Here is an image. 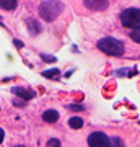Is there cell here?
I'll return each mask as SVG.
<instances>
[{"instance_id":"obj_1","label":"cell","mask_w":140,"mask_h":147,"mask_svg":"<svg viewBox=\"0 0 140 147\" xmlns=\"http://www.w3.org/2000/svg\"><path fill=\"white\" fill-rule=\"evenodd\" d=\"M39 16H41L44 21H54L60 13L64 11V3L59 2V0H46L39 5Z\"/></svg>"},{"instance_id":"obj_2","label":"cell","mask_w":140,"mask_h":147,"mask_svg":"<svg viewBox=\"0 0 140 147\" xmlns=\"http://www.w3.org/2000/svg\"><path fill=\"white\" fill-rule=\"evenodd\" d=\"M96 46L101 53L114 56V57H121L124 54V44H122V41L116 39V38H103V39L98 41Z\"/></svg>"},{"instance_id":"obj_3","label":"cell","mask_w":140,"mask_h":147,"mask_svg":"<svg viewBox=\"0 0 140 147\" xmlns=\"http://www.w3.org/2000/svg\"><path fill=\"white\" fill-rule=\"evenodd\" d=\"M121 21L125 28H139L140 25V11L139 8H127L121 13Z\"/></svg>"},{"instance_id":"obj_4","label":"cell","mask_w":140,"mask_h":147,"mask_svg":"<svg viewBox=\"0 0 140 147\" xmlns=\"http://www.w3.org/2000/svg\"><path fill=\"white\" fill-rule=\"evenodd\" d=\"M88 146L91 147H106L111 146L109 142V137L104 134V132H91L88 136Z\"/></svg>"},{"instance_id":"obj_5","label":"cell","mask_w":140,"mask_h":147,"mask_svg":"<svg viewBox=\"0 0 140 147\" xmlns=\"http://www.w3.org/2000/svg\"><path fill=\"white\" fill-rule=\"evenodd\" d=\"M83 5L86 7L88 10H93V11H101V10H106L109 5L108 0H83Z\"/></svg>"},{"instance_id":"obj_6","label":"cell","mask_w":140,"mask_h":147,"mask_svg":"<svg viewBox=\"0 0 140 147\" xmlns=\"http://www.w3.org/2000/svg\"><path fill=\"white\" fill-rule=\"evenodd\" d=\"M11 92L16 95V96H20L23 100H31L36 96V93L33 92V90H28V88H23V87H15V88H11Z\"/></svg>"},{"instance_id":"obj_7","label":"cell","mask_w":140,"mask_h":147,"mask_svg":"<svg viewBox=\"0 0 140 147\" xmlns=\"http://www.w3.org/2000/svg\"><path fill=\"white\" fill-rule=\"evenodd\" d=\"M42 119L46 121V123H56L59 119V113L56 110H47L42 113Z\"/></svg>"},{"instance_id":"obj_8","label":"cell","mask_w":140,"mask_h":147,"mask_svg":"<svg viewBox=\"0 0 140 147\" xmlns=\"http://www.w3.org/2000/svg\"><path fill=\"white\" fill-rule=\"evenodd\" d=\"M18 2L16 0H0V8L3 10H15Z\"/></svg>"},{"instance_id":"obj_9","label":"cell","mask_w":140,"mask_h":147,"mask_svg":"<svg viewBox=\"0 0 140 147\" xmlns=\"http://www.w3.org/2000/svg\"><path fill=\"white\" fill-rule=\"evenodd\" d=\"M68 126L72 127V129H80L83 126V119L82 118H78V116H73L68 119Z\"/></svg>"},{"instance_id":"obj_10","label":"cell","mask_w":140,"mask_h":147,"mask_svg":"<svg viewBox=\"0 0 140 147\" xmlns=\"http://www.w3.org/2000/svg\"><path fill=\"white\" fill-rule=\"evenodd\" d=\"M42 75H44V77H47V79H52V77H59V75H60V70H59V69H51V70H44V72H42Z\"/></svg>"},{"instance_id":"obj_11","label":"cell","mask_w":140,"mask_h":147,"mask_svg":"<svg viewBox=\"0 0 140 147\" xmlns=\"http://www.w3.org/2000/svg\"><path fill=\"white\" fill-rule=\"evenodd\" d=\"M28 26H31V34L33 36H36L38 33H39V25H38L34 20H28Z\"/></svg>"},{"instance_id":"obj_12","label":"cell","mask_w":140,"mask_h":147,"mask_svg":"<svg viewBox=\"0 0 140 147\" xmlns=\"http://www.w3.org/2000/svg\"><path fill=\"white\" fill-rule=\"evenodd\" d=\"M130 38H132V39H134L135 42H140V38H139V28H134V31H132Z\"/></svg>"},{"instance_id":"obj_13","label":"cell","mask_w":140,"mask_h":147,"mask_svg":"<svg viewBox=\"0 0 140 147\" xmlns=\"http://www.w3.org/2000/svg\"><path fill=\"white\" fill-rule=\"evenodd\" d=\"M109 142H111V146H122V141L119 137H113V139H109Z\"/></svg>"},{"instance_id":"obj_14","label":"cell","mask_w":140,"mask_h":147,"mask_svg":"<svg viewBox=\"0 0 140 147\" xmlns=\"http://www.w3.org/2000/svg\"><path fill=\"white\" fill-rule=\"evenodd\" d=\"M47 146H60V141L59 139H49L47 141Z\"/></svg>"},{"instance_id":"obj_15","label":"cell","mask_w":140,"mask_h":147,"mask_svg":"<svg viewBox=\"0 0 140 147\" xmlns=\"http://www.w3.org/2000/svg\"><path fill=\"white\" fill-rule=\"evenodd\" d=\"M68 108H70V110H73V111H80V110H83V106H80V105H70Z\"/></svg>"},{"instance_id":"obj_16","label":"cell","mask_w":140,"mask_h":147,"mask_svg":"<svg viewBox=\"0 0 140 147\" xmlns=\"http://www.w3.org/2000/svg\"><path fill=\"white\" fill-rule=\"evenodd\" d=\"M13 103H15V105L18 106V108H23V106H25V103H23V101H16V100H15Z\"/></svg>"},{"instance_id":"obj_17","label":"cell","mask_w":140,"mask_h":147,"mask_svg":"<svg viewBox=\"0 0 140 147\" xmlns=\"http://www.w3.org/2000/svg\"><path fill=\"white\" fill-rule=\"evenodd\" d=\"M41 57L44 59V61H47V62H52V61H54V57H47V56H44V54H42Z\"/></svg>"},{"instance_id":"obj_18","label":"cell","mask_w":140,"mask_h":147,"mask_svg":"<svg viewBox=\"0 0 140 147\" xmlns=\"http://www.w3.org/2000/svg\"><path fill=\"white\" fill-rule=\"evenodd\" d=\"M3 137H5V132H3V129H0V144L3 141Z\"/></svg>"}]
</instances>
